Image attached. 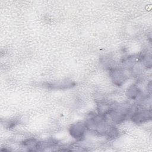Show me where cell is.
<instances>
[{"label":"cell","instance_id":"obj_1","mask_svg":"<svg viewBox=\"0 0 152 152\" xmlns=\"http://www.w3.org/2000/svg\"><path fill=\"white\" fill-rule=\"evenodd\" d=\"M86 126L82 123L73 125L70 128V133L75 138H81L84 134Z\"/></svg>","mask_w":152,"mask_h":152}]
</instances>
